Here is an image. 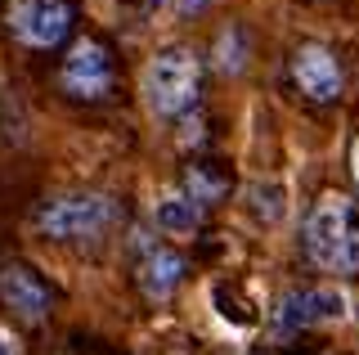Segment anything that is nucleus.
<instances>
[{
    "instance_id": "obj_1",
    "label": "nucleus",
    "mask_w": 359,
    "mask_h": 355,
    "mask_svg": "<svg viewBox=\"0 0 359 355\" xmlns=\"http://www.w3.org/2000/svg\"><path fill=\"white\" fill-rule=\"evenodd\" d=\"M301 243L319 270L359 274V203L346 194H323L306 216Z\"/></svg>"
},
{
    "instance_id": "obj_2",
    "label": "nucleus",
    "mask_w": 359,
    "mask_h": 355,
    "mask_svg": "<svg viewBox=\"0 0 359 355\" xmlns=\"http://www.w3.org/2000/svg\"><path fill=\"white\" fill-rule=\"evenodd\" d=\"M140 95L144 108L153 117H184L194 113L198 95H202V59L189 46H166L157 50L140 72Z\"/></svg>"
},
{
    "instance_id": "obj_3",
    "label": "nucleus",
    "mask_w": 359,
    "mask_h": 355,
    "mask_svg": "<svg viewBox=\"0 0 359 355\" xmlns=\"http://www.w3.org/2000/svg\"><path fill=\"white\" fill-rule=\"evenodd\" d=\"M117 203L108 194L95 189H67V194H50L32 207V229L54 243H86L99 239L117 225Z\"/></svg>"
},
{
    "instance_id": "obj_4",
    "label": "nucleus",
    "mask_w": 359,
    "mask_h": 355,
    "mask_svg": "<svg viewBox=\"0 0 359 355\" xmlns=\"http://www.w3.org/2000/svg\"><path fill=\"white\" fill-rule=\"evenodd\" d=\"M5 27L27 50H54L72 32V5L67 0H14L5 14Z\"/></svg>"
},
{
    "instance_id": "obj_5",
    "label": "nucleus",
    "mask_w": 359,
    "mask_h": 355,
    "mask_svg": "<svg viewBox=\"0 0 359 355\" xmlns=\"http://www.w3.org/2000/svg\"><path fill=\"white\" fill-rule=\"evenodd\" d=\"M351 315V297L332 283H310V288H292L283 293V302L274 310L278 333H301V328H319V324H337Z\"/></svg>"
},
{
    "instance_id": "obj_6",
    "label": "nucleus",
    "mask_w": 359,
    "mask_h": 355,
    "mask_svg": "<svg viewBox=\"0 0 359 355\" xmlns=\"http://www.w3.org/2000/svg\"><path fill=\"white\" fill-rule=\"evenodd\" d=\"M59 86H63V95L86 99V104L108 99V91H112V54L99 46V41L81 36L72 50H67V59L59 68Z\"/></svg>"
},
{
    "instance_id": "obj_7",
    "label": "nucleus",
    "mask_w": 359,
    "mask_h": 355,
    "mask_svg": "<svg viewBox=\"0 0 359 355\" xmlns=\"http://www.w3.org/2000/svg\"><path fill=\"white\" fill-rule=\"evenodd\" d=\"M292 81L314 104H332V99H341L346 76H341V63H337V54L328 46H301L292 54Z\"/></svg>"
},
{
    "instance_id": "obj_8",
    "label": "nucleus",
    "mask_w": 359,
    "mask_h": 355,
    "mask_svg": "<svg viewBox=\"0 0 359 355\" xmlns=\"http://www.w3.org/2000/svg\"><path fill=\"white\" fill-rule=\"evenodd\" d=\"M0 302H5L22 324H41L50 315V288H45L27 265H5L0 270Z\"/></svg>"
},
{
    "instance_id": "obj_9",
    "label": "nucleus",
    "mask_w": 359,
    "mask_h": 355,
    "mask_svg": "<svg viewBox=\"0 0 359 355\" xmlns=\"http://www.w3.org/2000/svg\"><path fill=\"white\" fill-rule=\"evenodd\" d=\"M184 257L171 248H149L135 265V279H140V293L149 297V302H166V297L175 293L180 283H184Z\"/></svg>"
},
{
    "instance_id": "obj_10",
    "label": "nucleus",
    "mask_w": 359,
    "mask_h": 355,
    "mask_svg": "<svg viewBox=\"0 0 359 355\" xmlns=\"http://www.w3.org/2000/svg\"><path fill=\"white\" fill-rule=\"evenodd\" d=\"M153 225L162 229V234H194V229L202 225V207L194 203L189 194H162L153 203Z\"/></svg>"
},
{
    "instance_id": "obj_11",
    "label": "nucleus",
    "mask_w": 359,
    "mask_h": 355,
    "mask_svg": "<svg viewBox=\"0 0 359 355\" xmlns=\"http://www.w3.org/2000/svg\"><path fill=\"white\" fill-rule=\"evenodd\" d=\"M243 198H247V212L261 225H278L287 216V185L283 180H252L243 189Z\"/></svg>"
},
{
    "instance_id": "obj_12",
    "label": "nucleus",
    "mask_w": 359,
    "mask_h": 355,
    "mask_svg": "<svg viewBox=\"0 0 359 355\" xmlns=\"http://www.w3.org/2000/svg\"><path fill=\"white\" fill-rule=\"evenodd\" d=\"M247 54H252V50H247V32H243L238 23H229V27L216 36L211 59H216V68H220L224 76H238V72L247 68Z\"/></svg>"
},
{
    "instance_id": "obj_13",
    "label": "nucleus",
    "mask_w": 359,
    "mask_h": 355,
    "mask_svg": "<svg viewBox=\"0 0 359 355\" xmlns=\"http://www.w3.org/2000/svg\"><path fill=\"white\" fill-rule=\"evenodd\" d=\"M184 185H189V198H194V203L198 207H211V203H216V198L224 194V189H229V185H224L220 180V175L216 171H211V166L207 162H198V166H189V175H184Z\"/></svg>"
},
{
    "instance_id": "obj_14",
    "label": "nucleus",
    "mask_w": 359,
    "mask_h": 355,
    "mask_svg": "<svg viewBox=\"0 0 359 355\" xmlns=\"http://www.w3.org/2000/svg\"><path fill=\"white\" fill-rule=\"evenodd\" d=\"M202 5H207V0H180V14H198Z\"/></svg>"
},
{
    "instance_id": "obj_15",
    "label": "nucleus",
    "mask_w": 359,
    "mask_h": 355,
    "mask_svg": "<svg viewBox=\"0 0 359 355\" xmlns=\"http://www.w3.org/2000/svg\"><path fill=\"white\" fill-rule=\"evenodd\" d=\"M140 5H144V9H149V14H153V9H162L166 0H140Z\"/></svg>"
},
{
    "instance_id": "obj_16",
    "label": "nucleus",
    "mask_w": 359,
    "mask_h": 355,
    "mask_svg": "<svg viewBox=\"0 0 359 355\" xmlns=\"http://www.w3.org/2000/svg\"><path fill=\"white\" fill-rule=\"evenodd\" d=\"M351 166H355V180H359V144H355V153H351Z\"/></svg>"
}]
</instances>
